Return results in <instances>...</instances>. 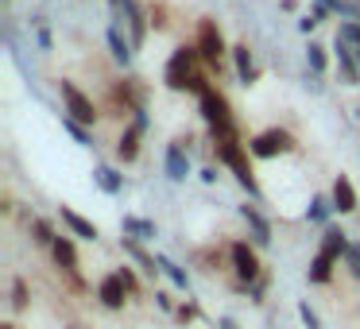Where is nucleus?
Listing matches in <instances>:
<instances>
[{
	"mask_svg": "<svg viewBox=\"0 0 360 329\" xmlns=\"http://www.w3.org/2000/svg\"><path fill=\"white\" fill-rule=\"evenodd\" d=\"M205 58L198 55V47H179L171 55V63H167V86L171 89H190V93H210V86H205V70H202Z\"/></svg>",
	"mask_w": 360,
	"mask_h": 329,
	"instance_id": "obj_1",
	"label": "nucleus"
},
{
	"mask_svg": "<svg viewBox=\"0 0 360 329\" xmlns=\"http://www.w3.org/2000/svg\"><path fill=\"white\" fill-rule=\"evenodd\" d=\"M213 148H217V159L236 174L248 194H256V179H252V167H248V151L240 148V136H236V124L233 128H213Z\"/></svg>",
	"mask_w": 360,
	"mask_h": 329,
	"instance_id": "obj_2",
	"label": "nucleus"
},
{
	"mask_svg": "<svg viewBox=\"0 0 360 329\" xmlns=\"http://www.w3.org/2000/svg\"><path fill=\"white\" fill-rule=\"evenodd\" d=\"M248 151L256 159H275V155H287V151H295V136L283 132V128H267V132L252 136Z\"/></svg>",
	"mask_w": 360,
	"mask_h": 329,
	"instance_id": "obj_3",
	"label": "nucleus"
},
{
	"mask_svg": "<svg viewBox=\"0 0 360 329\" xmlns=\"http://www.w3.org/2000/svg\"><path fill=\"white\" fill-rule=\"evenodd\" d=\"M198 55L205 58V66H213V70H221V55H225V39H221L217 24L213 20H202L198 24Z\"/></svg>",
	"mask_w": 360,
	"mask_h": 329,
	"instance_id": "obj_4",
	"label": "nucleus"
},
{
	"mask_svg": "<svg viewBox=\"0 0 360 329\" xmlns=\"http://www.w3.org/2000/svg\"><path fill=\"white\" fill-rule=\"evenodd\" d=\"M63 101H66V112H70V120H78V124H94L97 120V109L94 101H89L86 93H82L74 82H63Z\"/></svg>",
	"mask_w": 360,
	"mask_h": 329,
	"instance_id": "obj_5",
	"label": "nucleus"
},
{
	"mask_svg": "<svg viewBox=\"0 0 360 329\" xmlns=\"http://www.w3.org/2000/svg\"><path fill=\"white\" fill-rule=\"evenodd\" d=\"M112 8H117V16H124L128 35H132V47H140L143 35H148V16H143L140 0H112Z\"/></svg>",
	"mask_w": 360,
	"mask_h": 329,
	"instance_id": "obj_6",
	"label": "nucleus"
},
{
	"mask_svg": "<svg viewBox=\"0 0 360 329\" xmlns=\"http://www.w3.org/2000/svg\"><path fill=\"white\" fill-rule=\"evenodd\" d=\"M202 117L210 120V128H233V109H229V97L210 89L202 93Z\"/></svg>",
	"mask_w": 360,
	"mask_h": 329,
	"instance_id": "obj_7",
	"label": "nucleus"
},
{
	"mask_svg": "<svg viewBox=\"0 0 360 329\" xmlns=\"http://www.w3.org/2000/svg\"><path fill=\"white\" fill-rule=\"evenodd\" d=\"M143 128H148V117H143V112H136V124L124 128V136L117 140V155L124 159V163H132V159L140 155V136H143Z\"/></svg>",
	"mask_w": 360,
	"mask_h": 329,
	"instance_id": "obj_8",
	"label": "nucleus"
},
{
	"mask_svg": "<svg viewBox=\"0 0 360 329\" xmlns=\"http://www.w3.org/2000/svg\"><path fill=\"white\" fill-rule=\"evenodd\" d=\"M128 295H132V290H128V283L120 279V271L109 275V279H101V287H97V298H101L109 310H120V306L128 302Z\"/></svg>",
	"mask_w": 360,
	"mask_h": 329,
	"instance_id": "obj_9",
	"label": "nucleus"
},
{
	"mask_svg": "<svg viewBox=\"0 0 360 329\" xmlns=\"http://www.w3.org/2000/svg\"><path fill=\"white\" fill-rule=\"evenodd\" d=\"M233 267H236V275H240L244 283L259 279V259H256V252H252L248 244H233Z\"/></svg>",
	"mask_w": 360,
	"mask_h": 329,
	"instance_id": "obj_10",
	"label": "nucleus"
},
{
	"mask_svg": "<svg viewBox=\"0 0 360 329\" xmlns=\"http://www.w3.org/2000/svg\"><path fill=\"white\" fill-rule=\"evenodd\" d=\"M51 252H55V264L63 267V271H78V248H74L70 236H58V240L51 244Z\"/></svg>",
	"mask_w": 360,
	"mask_h": 329,
	"instance_id": "obj_11",
	"label": "nucleus"
},
{
	"mask_svg": "<svg viewBox=\"0 0 360 329\" xmlns=\"http://www.w3.org/2000/svg\"><path fill=\"white\" fill-rule=\"evenodd\" d=\"M333 209H341V213L356 209V190H352V182L345 179V174L333 182Z\"/></svg>",
	"mask_w": 360,
	"mask_h": 329,
	"instance_id": "obj_12",
	"label": "nucleus"
},
{
	"mask_svg": "<svg viewBox=\"0 0 360 329\" xmlns=\"http://www.w3.org/2000/svg\"><path fill=\"white\" fill-rule=\"evenodd\" d=\"M63 225L70 228L74 236H86V240H97V225H94V221H86L82 213L66 209V205H63Z\"/></svg>",
	"mask_w": 360,
	"mask_h": 329,
	"instance_id": "obj_13",
	"label": "nucleus"
},
{
	"mask_svg": "<svg viewBox=\"0 0 360 329\" xmlns=\"http://www.w3.org/2000/svg\"><path fill=\"white\" fill-rule=\"evenodd\" d=\"M337 47H341V51H337V70H341L345 82H352V86H356V82H360V63H356V55H352L345 43H337Z\"/></svg>",
	"mask_w": 360,
	"mask_h": 329,
	"instance_id": "obj_14",
	"label": "nucleus"
},
{
	"mask_svg": "<svg viewBox=\"0 0 360 329\" xmlns=\"http://www.w3.org/2000/svg\"><path fill=\"white\" fill-rule=\"evenodd\" d=\"M167 174H171L174 182H182L190 174V159H186V151H182V143H174V148L167 151Z\"/></svg>",
	"mask_w": 360,
	"mask_h": 329,
	"instance_id": "obj_15",
	"label": "nucleus"
},
{
	"mask_svg": "<svg viewBox=\"0 0 360 329\" xmlns=\"http://www.w3.org/2000/svg\"><path fill=\"white\" fill-rule=\"evenodd\" d=\"M321 252L333 256V259H341L345 252H349V240H345L341 228H326V233H321Z\"/></svg>",
	"mask_w": 360,
	"mask_h": 329,
	"instance_id": "obj_16",
	"label": "nucleus"
},
{
	"mask_svg": "<svg viewBox=\"0 0 360 329\" xmlns=\"http://www.w3.org/2000/svg\"><path fill=\"white\" fill-rule=\"evenodd\" d=\"M233 58H236V74H240V82H244V86H252V82L259 78L256 63H252V51H248V47H236Z\"/></svg>",
	"mask_w": 360,
	"mask_h": 329,
	"instance_id": "obj_17",
	"label": "nucleus"
},
{
	"mask_svg": "<svg viewBox=\"0 0 360 329\" xmlns=\"http://www.w3.org/2000/svg\"><path fill=\"white\" fill-rule=\"evenodd\" d=\"M240 217L248 221V228L256 233V240H259V244H267V240H271V225H267V221L259 217V213L252 209V205H240Z\"/></svg>",
	"mask_w": 360,
	"mask_h": 329,
	"instance_id": "obj_18",
	"label": "nucleus"
},
{
	"mask_svg": "<svg viewBox=\"0 0 360 329\" xmlns=\"http://www.w3.org/2000/svg\"><path fill=\"white\" fill-rule=\"evenodd\" d=\"M120 228H124V236H136V240H151V236H155V225L143 221V217H124Z\"/></svg>",
	"mask_w": 360,
	"mask_h": 329,
	"instance_id": "obj_19",
	"label": "nucleus"
},
{
	"mask_svg": "<svg viewBox=\"0 0 360 329\" xmlns=\"http://www.w3.org/2000/svg\"><path fill=\"white\" fill-rule=\"evenodd\" d=\"M94 179H97V186H101L105 194H120V186H124L112 167H94Z\"/></svg>",
	"mask_w": 360,
	"mask_h": 329,
	"instance_id": "obj_20",
	"label": "nucleus"
},
{
	"mask_svg": "<svg viewBox=\"0 0 360 329\" xmlns=\"http://www.w3.org/2000/svg\"><path fill=\"white\" fill-rule=\"evenodd\" d=\"M109 47H112V55L120 58V63H132V39H124L120 35V27H109Z\"/></svg>",
	"mask_w": 360,
	"mask_h": 329,
	"instance_id": "obj_21",
	"label": "nucleus"
},
{
	"mask_svg": "<svg viewBox=\"0 0 360 329\" xmlns=\"http://www.w3.org/2000/svg\"><path fill=\"white\" fill-rule=\"evenodd\" d=\"M333 264H337L333 256L318 252V256H314V264H310V279H314V283H329V275H333Z\"/></svg>",
	"mask_w": 360,
	"mask_h": 329,
	"instance_id": "obj_22",
	"label": "nucleus"
},
{
	"mask_svg": "<svg viewBox=\"0 0 360 329\" xmlns=\"http://www.w3.org/2000/svg\"><path fill=\"white\" fill-rule=\"evenodd\" d=\"M32 233H35L32 240H35V244H47V248H51V244L58 240V236L51 233V225H47V221H43V217H35V221H32Z\"/></svg>",
	"mask_w": 360,
	"mask_h": 329,
	"instance_id": "obj_23",
	"label": "nucleus"
},
{
	"mask_svg": "<svg viewBox=\"0 0 360 329\" xmlns=\"http://www.w3.org/2000/svg\"><path fill=\"white\" fill-rule=\"evenodd\" d=\"M159 271H167V275H171V283H174V287H182V290H186V287H190V279H186V271H182V267H174V264H171V259H163V256H159Z\"/></svg>",
	"mask_w": 360,
	"mask_h": 329,
	"instance_id": "obj_24",
	"label": "nucleus"
},
{
	"mask_svg": "<svg viewBox=\"0 0 360 329\" xmlns=\"http://www.w3.org/2000/svg\"><path fill=\"white\" fill-rule=\"evenodd\" d=\"M337 43H345V47H360V24H341V32H337Z\"/></svg>",
	"mask_w": 360,
	"mask_h": 329,
	"instance_id": "obj_25",
	"label": "nucleus"
},
{
	"mask_svg": "<svg viewBox=\"0 0 360 329\" xmlns=\"http://www.w3.org/2000/svg\"><path fill=\"white\" fill-rule=\"evenodd\" d=\"M306 63H310L314 74L326 70V47H318V43H310V51H306Z\"/></svg>",
	"mask_w": 360,
	"mask_h": 329,
	"instance_id": "obj_26",
	"label": "nucleus"
},
{
	"mask_svg": "<svg viewBox=\"0 0 360 329\" xmlns=\"http://www.w3.org/2000/svg\"><path fill=\"white\" fill-rule=\"evenodd\" d=\"M329 209H333V205H329L326 198H314L310 209H306V217H310V221H326V217H329Z\"/></svg>",
	"mask_w": 360,
	"mask_h": 329,
	"instance_id": "obj_27",
	"label": "nucleus"
},
{
	"mask_svg": "<svg viewBox=\"0 0 360 329\" xmlns=\"http://www.w3.org/2000/svg\"><path fill=\"white\" fill-rule=\"evenodd\" d=\"M12 306H16V310H24V306H27V287H24V279L12 283Z\"/></svg>",
	"mask_w": 360,
	"mask_h": 329,
	"instance_id": "obj_28",
	"label": "nucleus"
},
{
	"mask_svg": "<svg viewBox=\"0 0 360 329\" xmlns=\"http://www.w3.org/2000/svg\"><path fill=\"white\" fill-rule=\"evenodd\" d=\"M63 128H66V132H70V136H74V140H78V143H89L86 128H82L78 120H70V117H66V120H63Z\"/></svg>",
	"mask_w": 360,
	"mask_h": 329,
	"instance_id": "obj_29",
	"label": "nucleus"
},
{
	"mask_svg": "<svg viewBox=\"0 0 360 329\" xmlns=\"http://www.w3.org/2000/svg\"><path fill=\"white\" fill-rule=\"evenodd\" d=\"M345 264H349L352 275L360 279V244H349V252H345Z\"/></svg>",
	"mask_w": 360,
	"mask_h": 329,
	"instance_id": "obj_30",
	"label": "nucleus"
},
{
	"mask_svg": "<svg viewBox=\"0 0 360 329\" xmlns=\"http://www.w3.org/2000/svg\"><path fill=\"white\" fill-rule=\"evenodd\" d=\"M298 318H302V321H306V329H321V321H318V314H314V310H310V306H306V302H302V306H298Z\"/></svg>",
	"mask_w": 360,
	"mask_h": 329,
	"instance_id": "obj_31",
	"label": "nucleus"
},
{
	"mask_svg": "<svg viewBox=\"0 0 360 329\" xmlns=\"http://www.w3.org/2000/svg\"><path fill=\"white\" fill-rule=\"evenodd\" d=\"M151 24H155V32H163V27H167V8H163V4L151 8Z\"/></svg>",
	"mask_w": 360,
	"mask_h": 329,
	"instance_id": "obj_32",
	"label": "nucleus"
},
{
	"mask_svg": "<svg viewBox=\"0 0 360 329\" xmlns=\"http://www.w3.org/2000/svg\"><path fill=\"white\" fill-rule=\"evenodd\" d=\"M120 279L128 283V290H136V275H132V267H120Z\"/></svg>",
	"mask_w": 360,
	"mask_h": 329,
	"instance_id": "obj_33",
	"label": "nucleus"
},
{
	"mask_svg": "<svg viewBox=\"0 0 360 329\" xmlns=\"http://www.w3.org/2000/svg\"><path fill=\"white\" fill-rule=\"evenodd\" d=\"M298 27H302V32H314V27H318V20H314V16H302V20H298Z\"/></svg>",
	"mask_w": 360,
	"mask_h": 329,
	"instance_id": "obj_34",
	"label": "nucleus"
},
{
	"mask_svg": "<svg viewBox=\"0 0 360 329\" xmlns=\"http://www.w3.org/2000/svg\"><path fill=\"white\" fill-rule=\"evenodd\" d=\"M194 314H198L194 306H182V310H179V321H190V318H194Z\"/></svg>",
	"mask_w": 360,
	"mask_h": 329,
	"instance_id": "obj_35",
	"label": "nucleus"
},
{
	"mask_svg": "<svg viewBox=\"0 0 360 329\" xmlns=\"http://www.w3.org/2000/svg\"><path fill=\"white\" fill-rule=\"evenodd\" d=\"M0 329H16V325H0Z\"/></svg>",
	"mask_w": 360,
	"mask_h": 329,
	"instance_id": "obj_36",
	"label": "nucleus"
},
{
	"mask_svg": "<svg viewBox=\"0 0 360 329\" xmlns=\"http://www.w3.org/2000/svg\"><path fill=\"white\" fill-rule=\"evenodd\" d=\"M356 63H360V51H356Z\"/></svg>",
	"mask_w": 360,
	"mask_h": 329,
	"instance_id": "obj_37",
	"label": "nucleus"
}]
</instances>
